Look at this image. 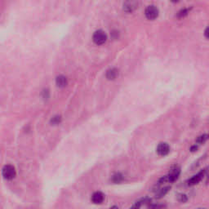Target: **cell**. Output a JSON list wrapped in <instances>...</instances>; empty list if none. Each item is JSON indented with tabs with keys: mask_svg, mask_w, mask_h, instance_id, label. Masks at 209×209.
Listing matches in <instances>:
<instances>
[{
	"mask_svg": "<svg viewBox=\"0 0 209 209\" xmlns=\"http://www.w3.org/2000/svg\"><path fill=\"white\" fill-rule=\"evenodd\" d=\"M104 196L101 192H95L92 196V201L95 204H100L104 201Z\"/></svg>",
	"mask_w": 209,
	"mask_h": 209,
	"instance_id": "obj_6",
	"label": "cell"
},
{
	"mask_svg": "<svg viewBox=\"0 0 209 209\" xmlns=\"http://www.w3.org/2000/svg\"><path fill=\"white\" fill-rule=\"evenodd\" d=\"M197 150V146H196V145H195V146L191 147V150L192 151V152H194V151H195V150Z\"/></svg>",
	"mask_w": 209,
	"mask_h": 209,
	"instance_id": "obj_17",
	"label": "cell"
},
{
	"mask_svg": "<svg viewBox=\"0 0 209 209\" xmlns=\"http://www.w3.org/2000/svg\"><path fill=\"white\" fill-rule=\"evenodd\" d=\"M170 187H164V188L161 189V190H159L158 192V194L156 195V196L158 198H162L163 196H164L167 193V191H169Z\"/></svg>",
	"mask_w": 209,
	"mask_h": 209,
	"instance_id": "obj_12",
	"label": "cell"
},
{
	"mask_svg": "<svg viewBox=\"0 0 209 209\" xmlns=\"http://www.w3.org/2000/svg\"><path fill=\"white\" fill-rule=\"evenodd\" d=\"M203 173L202 172H199V173H198L197 175H195L192 178L188 181V185L189 186H194V185H196L203 178Z\"/></svg>",
	"mask_w": 209,
	"mask_h": 209,
	"instance_id": "obj_8",
	"label": "cell"
},
{
	"mask_svg": "<svg viewBox=\"0 0 209 209\" xmlns=\"http://www.w3.org/2000/svg\"><path fill=\"white\" fill-rule=\"evenodd\" d=\"M188 13H189V9L185 8V9L181 10V11L178 12V14H177V17H178V18H183V17H185L186 16H187Z\"/></svg>",
	"mask_w": 209,
	"mask_h": 209,
	"instance_id": "obj_14",
	"label": "cell"
},
{
	"mask_svg": "<svg viewBox=\"0 0 209 209\" xmlns=\"http://www.w3.org/2000/svg\"><path fill=\"white\" fill-rule=\"evenodd\" d=\"M207 139H209V135L204 134L198 137V139L196 140V141H197L198 143H199V144H203V143H204Z\"/></svg>",
	"mask_w": 209,
	"mask_h": 209,
	"instance_id": "obj_13",
	"label": "cell"
},
{
	"mask_svg": "<svg viewBox=\"0 0 209 209\" xmlns=\"http://www.w3.org/2000/svg\"><path fill=\"white\" fill-rule=\"evenodd\" d=\"M145 15L146 16V18L148 20L153 21L154 19H156L158 16V9L154 5H150L146 7V9L145 11Z\"/></svg>",
	"mask_w": 209,
	"mask_h": 209,
	"instance_id": "obj_3",
	"label": "cell"
},
{
	"mask_svg": "<svg viewBox=\"0 0 209 209\" xmlns=\"http://www.w3.org/2000/svg\"><path fill=\"white\" fill-rule=\"evenodd\" d=\"M60 120H61V119H60V116H55L54 118H52V119L51 120V123H52V124L56 125V124H59V123H60Z\"/></svg>",
	"mask_w": 209,
	"mask_h": 209,
	"instance_id": "obj_15",
	"label": "cell"
},
{
	"mask_svg": "<svg viewBox=\"0 0 209 209\" xmlns=\"http://www.w3.org/2000/svg\"><path fill=\"white\" fill-rule=\"evenodd\" d=\"M138 7L137 0H126L123 3V10L128 13H132Z\"/></svg>",
	"mask_w": 209,
	"mask_h": 209,
	"instance_id": "obj_4",
	"label": "cell"
},
{
	"mask_svg": "<svg viewBox=\"0 0 209 209\" xmlns=\"http://www.w3.org/2000/svg\"><path fill=\"white\" fill-rule=\"evenodd\" d=\"M204 35H205V37L209 39V26H208V27H207V28H206V30H205Z\"/></svg>",
	"mask_w": 209,
	"mask_h": 209,
	"instance_id": "obj_16",
	"label": "cell"
},
{
	"mask_svg": "<svg viewBox=\"0 0 209 209\" xmlns=\"http://www.w3.org/2000/svg\"><path fill=\"white\" fill-rule=\"evenodd\" d=\"M118 75H119V70L115 68L109 69L106 72V78L109 80H114V79H116Z\"/></svg>",
	"mask_w": 209,
	"mask_h": 209,
	"instance_id": "obj_10",
	"label": "cell"
},
{
	"mask_svg": "<svg viewBox=\"0 0 209 209\" xmlns=\"http://www.w3.org/2000/svg\"><path fill=\"white\" fill-rule=\"evenodd\" d=\"M2 177L7 180H12L16 177V170L12 165H6L2 168Z\"/></svg>",
	"mask_w": 209,
	"mask_h": 209,
	"instance_id": "obj_2",
	"label": "cell"
},
{
	"mask_svg": "<svg viewBox=\"0 0 209 209\" xmlns=\"http://www.w3.org/2000/svg\"><path fill=\"white\" fill-rule=\"evenodd\" d=\"M172 2H178L180 1V0H171Z\"/></svg>",
	"mask_w": 209,
	"mask_h": 209,
	"instance_id": "obj_18",
	"label": "cell"
},
{
	"mask_svg": "<svg viewBox=\"0 0 209 209\" xmlns=\"http://www.w3.org/2000/svg\"><path fill=\"white\" fill-rule=\"evenodd\" d=\"M180 172H180V169H178V168H175V169L172 170L171 172L169 173V175L167 176L168 181H170V182H173V181H176V180L178 178V177H179Z\"/></svg>",
	"mask_w": 209,
	"mask_h": 209,
	"instance_id": "obj_7",
	"label": "cell"
},
{
	"mask_svg": "<svg viewBox=\"0 0 209 209\" xmlns=\"http://www.w3.org/2000/svg\"><path fill=\"white\" fill-rule=\"evenodd\" d=\"M123 175L120 174V173H117V174L113 176V177H112V181H113L114 183L118 184L120 183L121 181H123Z\"/></svg>",
	"mask_w": 209,
	"mask_h": 209,
	"instance_id": "obj_11",
	"label": "cell"
},
{
	"mask_svg": "<svg viewBox=\"0 0 209 209\" xmlns=\"http://www.w3.org/2000/svg\"><path fill=\"white\" fill-rule=\"evenodd\" d=\"M56 84L59 88H65L68 84L66 77H65L64 75H59L56 79Z\"/></svg>",
	"mask_w": 209,
	"mask_h": 209,
	"instance_id": "obj_9",
	"label": "cell"
},
{
	"mask_svg": "<svg viewBox=\"0 0 209 209\" xmlns=\"http://www.w3.org/2000/svg\"><path fill=\"white\" fill-rule=\"evenodd\" d=\"M170 146L169 145L166 143V142H161L159 143L157 147V153L160 156L167 155V154L169 153Z\"/></svg>",
	"mask_w": 209,
	"mask_h": 209,
	"instance_id": "obj_5",
	"label": "cell"
},
{
	"mask_svg": "<svg viewBox=\"0 0 209 209\" xmlns=\"http://www.w3.org/2000/svg\"><path fill=\"white\" fill-rule=\"evenodd\" d=\"M93 41L97 45H101L103 43L106 42L107 40V35L106 34L101 30H96L94 35H93Z\"/></svg>",
	"mask_w": 209,
	"mask_h": 209,
	"instance_id": "obj_1",
	"label": "cell"
}]
</instances>
